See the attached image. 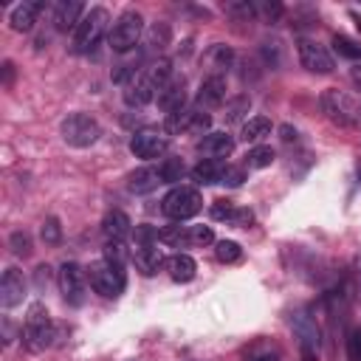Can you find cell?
<instances>
[{
    "label": "cell",
    "instance_id": "47",
    "mask_svg": "<svg viewBox=\"0 0 361 361\" xmlns=\"http://www.w3.org/2000/svg\"><path fill=\"white\" fill-rule=\"evenodd\" d=\"M248 361H276V355H274V353H262V355H257V358H248Z\"/></svg>",
    "mask_w": 361,
    "mask_h": 361
},
{
    "label": "cell",
    "instance_id": "19",
    "mask_svg": "<svg viewBox=\"0 0 361 361\" xmlns=\"http://www.w3.org/2000/svg\"><path fill=\"white\" fill-rule=\"evenodd\" d=\"M133 262H135V268H138L144 276H152V274L161 271V265H166V259H164L158 243H152V245H135Z\"/></svg>",
    "mask_w": 361,
    "mask_h": 361
},
{
    "label": "cell",
    "instance_id": "30",
    "mask_svg": "<svg viewBox=\"0 0 361 361\" xmlns=\"http://www.w3.org/2000/svg\"><path fill=\"white\" fill-rule=\"evenodd\" d=\"M214 257H217L220 262L231 265V262H240V259H243V248H240V243H234V240H220V243L214 245Z\"/></svg>",
    "mask_w": 361,
    "mask_h": 361
},
{
    "label": "cell",
    "instance_id": "43",
    "mask_svg": "<svg viewBox=\"0 0 361 361\" xmlns=\"http://www.w3.org/2000/svg\"><path fill=\"white\" fill-rule=\"evenodd\" d=\"M254 6H257V14L262 11V14H265L271 23H274V20L282 14V6H279V3H254Z\"/></svg>",
    "mask_w": 361,
    "mask_h": 361
},
{
    "label": "cell",
    "instance_id": "6",
    "mask_svg": "<svg viewBox=\"0 0 361 361\" xmlns=\"http://www.w3.org/2000/svg\"><path fill=\"white\" fill-rule=\"evenodd\" d=\"M200 209H203L200 192H197L195 186H183V183L175 186V189H169L166 197H164V203H161V212H164L169 220H175V223H183V220L195 217Z\"/></svg>",
    "mask_w": 361,
    "mask_h": 361
},
{
    "label": "cell",
    "instance_id": "18",
    "mask_svg": "<svg viewBox=\"0 0 361 361\" xmlns=\"http://www.w3.org/2000/svg\"><path fill=\"white\" fill-rule=\"evenodd\" d=\"M197 149L203 152V155H209V158H217V161H223V158H228L231 152H234V138L228 135V133H206L200 141H197Z\"/></svg>",
    "mask_w": 361,
    "mask_h": 361
},
{
    "label": "cell",
    "instance_id": "34",
    "mask_svg": "<svg viewBox=\"0 0 361 361\" xmlns=\"http://www.w3.org/2000/svg\"><path fill=\"white\" fill-rule=\"evenodd\" d=\"M248 110H251V99H248V96H237V99H231V102L226 104L223 118H226V121H240Z\"/></svg>",
    "mask_w": 361,
    "mask_h": 361
},
{
    "label": "cell",
    "instance_id": "46",
    "mask_svg": "<svg viewBox=\"0 0 361 361\" xmlns=\"http://www.w3.org/2000/svg\"><path fill=\"white\" fill-rule=\"evenodd\" d=\"M3 73H6V85H8L11 76H14V65H11V62H3Z\"/></svg>",
    "mask_w": 361,
    "mask_h": 361
},
{
    "label": "cell",
    "instance_id": "42",
    "mask_svg": "<svg viewBox=\"0 0 361 361\" xmlns=\"http://www.w3.org/2000/svg\"><path fill=\"white\" fill-rule=\"evenodd\" d=\"M251 223H254V212H251V209H237V212H234L231 226H237V228H248Z\"/></svg>",
    "mask_w": 361,
    "mask_h": 361
},
{
    "label": "cell",
    "instance_id": "40",
    "mask_svg": "<svg viewBox=\"0 0 361 361\" xmlns=\"http://www.w3.org/2000/svg\"><path fill=\"white\" fill-rule=\"evenodd\" d=\"M347 355H350V361H361V324L353 327L347 336Z\"/></svg>",
    "mask_w": 361,
    "mask_h": 361
},
{
    "label": "cell",
    "instance_id": "32",
    "mask_svg": "<svg viewBox=\"0 0 361 361\" xmlns=\"http://www.w3.org/2000/svg\"><path fill=\"white\" fill-rule=\"evenodd\" d=\"M158 240L169 245H189V226H166L158 228Z\"/></svg>",
    "mask_w": 361,
    "mask_h": 361
},
{
    "label": "cell",
    "instance_id": "24",
    "mask_svg": "<svg viewBox=\"0 0 361 361\" xmlns=\"http://www.w3.org/2000/svg\"><path fill=\"white\" fill-rule=\"evenodd\" d=\"M166 271L175 282H192L195 274H197V262L189 257V254H172L166 259Z\"/></svg>",
    "mask_w": 361,
    "mask_h": 361
},
{
    "label": "cell",
    "instance_id": "1",
    "mask_svg": "<svg viewBox=\"0 0 361 361\" xmlns=\"http://www.w3.org/2000/svg\"><path fill=\"white\" fill-rule=\"evenodd\" d=\"M319 107L333 124H338L344 130H361V102L355 96L338 90V87H327L319 96Z\"/></svg>",
    "mask_w": 361,
    "mask_h": 361
},
{
    "label": "cell",
    "instance_id": "36",
    "mask_svg": "<svg viewBox=\"0 0 361 361\" xmlns=\"http://www.w3.org/2000/svg\"><path fill=\"white\" fill-rule=\"evenodd\" d=\"M39 237H42L45 245H56V243L62 240V226H59V220H56V217H45L42 226H39Z\"/></svg>",
    "mask_w": 361,
    "mask_h": 361
},
{
    "label": "cell",
    "instance_id": "45",
    "mask_svg": "<svg viewBox=\"0 0 361 361\" xmlns=\"http://www.w3.org/2000/svg\"><path fill=\"white\" fill-rule=\"evenodd\" d=\"M279 133H282V138H285V141H293V138H296V130H293V127H288V124H285V127H279Z\"/></svg>",
    "mask_w": 361,
    "mask_h": 361
},
{
    "label": "cell",
    "instance_id": "33",
    "mask_svg": "<svg viewBox=\"0 0 361 361\" xmlns=\"http://www.w3.org/2000/svg\"><path fill=\"white\" fill-rule=\"evenodd\" d=\"M231 62H234V51L228 48V45H212V51H209V65L214 68V71H223V68H231Z\"/></svg>",
    "mask_w": 361,
    "mask_h": 361
},
{
    "label": "cell",
    "instance_id": "3",
    "mask_svg": "<svg viewBox=\"0 0 361 361\" xmlns=\"http://www.w3.org/2000/svg\"><path fill=\"white\" fill-rule=\"evenodd\" d=\"M87 274V282L96 293L107 296V299H116L124 293L127 288V274H124V265L118 262H107V259H99V262H90V268L85 271Z\"/></svg>",
    "mask_w": 361,
    "mask_h": 361
},
{
    "label": "cell",
    "instance_id": "22",
    "mask_svg": "<svg viewBox=\"0 0 361 361\" xmlns=\"http://www.w3.org/2000/svg\"><path fill=\"white\" fill-rule=\"evenodd\" d=\"M102 231H104L107 240H121L124 243L130 237V231H133V223L121 209H110L104 214V220H102Z\"/></svg>",
    "mask_w": 361,
    "mask_h": 361
},
{
    "label": "cell",
    "instance_id": "7",
    "mask_svg": "<svg viewBox=\"0 0 361 361\" xmlns=\"http://www.w3.org/2000/svg\"><path fill=\"white\" fill-rule=\"evenodd\" d=\"M141 34H144V17H141L135 8H127V11L113 23V28H110V34H107V42H110V48H113L116 54H127V51H133V48L138 45Z\"/></svg>",
    "mask_w": 361,
    "mask_h": 361
},
{
    "label": "cell",
    "instance_id": "10",
    "mask_svg": "<svg viewBox=\"0 0 361 361\" xmlns=\"http://www.w3.org/2000/svg\"><path fill=\"white\" fill-rule=\"evenodd\" d=\"M296 54H299L302 68L310 71V73H333V68H336L330 51H327L324 45H319L316 39H305V37H302V39L296 42Z\"/></svg>",
    "mask_w": 361,
    "mask_h": 361
},
{
    "label": "cell",
    "instance_id": "26",
    "mask_svg": "<svg viewBox=\"0 0 361 361\" xmlns=\"http://www.w3.org/2000/svg\"><path fill=\"white\" fill-rule=\"evenodd\" d=\"M172 42V28H169V23H152L149 25V31H147V48L149 51H164L166 45Z\"/></svg>",
    "mask_w": 361,
    "mask_h": 361
},
{
    "label": "cell",
    "instance_id": "37",
    "mask_svg": "<svg viewBox=\"0 0 361 361\" xmlns=\"http://www.w3.org/2000/svg\"><path fill=\"white\" fill-rule=\"evenodd\" d=\"M8 248H11V254L14 257H31V237L25 234V231H14L11 237H8Z\"/></svg>",
    "mask_w": 361,
    "mask_h": 361
},
{
    "label": "cell",
    "instance_id": "35",
    "mask_svg": "<svg viewBox=\"0 0 361 361\" xmlns=\"http://www.w3.org/2000/svg\"><path fill=\"white\" fill-rule=\"evenodd\" d=\"M234 212H237V206H234L231 200H226V197H217V200H212V206H209L212 220H226V223H231V220H234Z\"/></svg>",
    "mask_w": 361,
    "mask_h": 361
},
{
    "label": "cell",
    "instance_id": "16",
    "mask_svg": "<svg viewBox=\"0 0 361 361\" xmlns=\"http://www.w3.org/2000/svg\"><path fill=\"white\" fill-rule=\"evenodd\" d=\"M85 14L87 11H85V3L82 0H59L54 6V17L51 20H54V28L56 31H73Z\"/></svg>",
    "mask_w": 361,
    "mask_h": 361
},
{
    "label": "cell",
    "instance_id": "29",
    "mask_svg": "<svg viewBox=\"0 0 361 361\" xmlns=\"http://www.w3.org/2000/svg\"><path fill=\"white\" fill-rule=\"evenodd\" d=\"M183 172H186V166H183L180 158H166V161L158 164V175H161L164 183H178L183 178Z\"/></svg>",
    "mask_w": 361,
    "mask_h": 361
},
{
    "label": "cell",
    "instance_id": "2",
    "mask_svg": "<svg viewBox=\"0 0 361 361\" xmlns=\"http://www.w3.org/2000/svg\"><path fill=\"white\" fill-rule=\"evenodd\" d=\"M107 23H110L107 8H102V6L90 8V11H87V14L79 20V25L73 28V37H71V51H73V54H90V51L99 45V39L104 37Z\"/></svg>",
    "mask_w": 361,
    "mask_h": 361
},
{
    "label": "cell",
    "instance_id": "28",
    "mask_svg": "<svg viewBox=\"0 0 361 361\" xmlns=\"http://www.w3.org/2000/svg\"><path fill=\"white\" fill-rule=\"evenodd\" d=\"M274 149L271 147H265V144H259V147H254V149H248V155H245V164H248V169H265V166H271L274 164Z\"/></svg>",
    "mask_w": 361,
    "mask_h": 361
},
{
    "label": "cell",
    "instance_id": "13",
    "mask_svg": "<svg viewBox=\"0 0 361 361\" xmlns=\"http://www.w3.org/2000/svg\"><path fill=\"white\" fill-rule=\"evenodd\" d=\"M25 293H28V282H25L23 271L6 268V271H3V279H0V305H3L6 310H11V307L23 305Z\"/></svg>",
    "mask_w": 361,
    "mask_h": 361
},
{
    "label": "cell",
    "instance_id": "9",
    "mask_svg": "<svg viewBox=\"0 0 361 361\" xmlns=\"http://www.w3.org/2000/svg\"><path fill=\"white\" fill-rule=\"evenodd\" d=\"M85 279H87V274L76 262H62L59 265L56 282H59V293L68 305H73V307L85 305Z\"/></svg>",
    "mask_w": 361,
    "mask_h": 361
},
{
    "label": "cell",
    "instance_id": "20",
    "mask_svg": "<svg viewBox=\"0 0 361 361\" xmlns=\"http://www.w3.org/2000/svg\"><path fill=\"white\" fill-rule=\"evenodd\" d=\"M39 8H42V3H37V0H23V3H17V6L11 8V14H8L11 28H14V31H20V34L31 31V28H34V23H37Z\"/></svg>",
    "mask_w": 361,
    "mask_h": 361
},
{
    "label": "cell",
    "instance_id": "39",
    "mask_svg": "<svg viewBox=\"0 0 361 361\" xmlns=\"http://www.w3.org/2000/svg\"><path fill=\"white\" fill-rule=\"evenodd\" d=\"M214 243V231L209 226H189V245H209Z\"/></svg>",
    "mask_w": 361,
    "mask_h": 361
},
{
    "label": "cell",
    "instance_id": "12",
    "mask_svg": "<svg viewBox=\"0 0 361 361\" xmlns=\"http://www.w3.org/2000/svg\"><path fill=\"white\" fill-rule=\"evenodd\" d=\"M169 147V138L161 133V130H141L130 138V152L141 161H152V158H161Z\"/></svg>",
    "mask_w": 361,
    "mask_h": 361
},
{
    "label": "cell",
    "instance_id": "38",
    "mask_svg": "<svg viewBox=\"0 0 361 361\" xmlns=\"http://www.w3.org/2000/svg\"><path fill=\"white\" fill-rule=\"evenodd\" d=\"M104 259L124 265V259H127V245H124L121 240H107V243H104Z\"/></svg>",
    "mask_w": 361,
    "mask_h": 361
},
{
    "label": "cell",
    "instance_id": "15",
    "mask_svg": "<svg viewBox=\"0 0 361 361\" xmlns=\"http://www.w3.org/2000/svg\"><path fill=\"white\" fill-rule=\"evenodd\" d=\"M197 107L200 110H212V107H220L226 102V79L220 73H212L200 82L197 87V96H195Z\"/></svg>",
    "mask_w": 361,
    "mask_h": 361
},
{
    "label": "cell",
    "instance_id": "48",
    "mask_svg": "<svg viewBox=\"0 0 361 361\" xmlns=\"http://www.w3.org/2000/svg\"><path fill=\"white\" fill-rule=\"evenodd\" d=\"M358 178H361V169H358Z\"/></svg>",
    "mask_w": 361,
    "mask_h": 361
},
{
    "label": "cell",
    "instance_id": "23",
    "mask_svg": "<svg viewBox=\"0 0 361 361\" xmlns=\"http://www.w3.org/2000/svg\"><path fill=\"white\" fill-rule=\"evenodd\" d=\"M158 183H164V180H161L155 166H141V169L130 172V178H127V189L133 195H147V192L158 189Z\"/></svg>",
    "mask_w": 361,
    "mask_h": 361
},
{
    "label": "cell",
    "instance_id": "31",
    "mask_svg": "<svg viewBox=\"0 0 361 361\" xmlns=\"http://www.w3.org/2000/svg\"><path fill=\"white\" fill-rule=\"evenodd\" d=\"M223 11L234 20H254L257 17V6L248 3V0H231V3H223Z\"/></svg>",
    "mask_w": 361,
    "mask_h": 361
},
{
    "label": "cell",
    "instance_id": "27",
    "mask_svg": "<svg viewBox=\"0 0 361 361\" xmlns=\"http://www.w3.org/2000/svg\"><path fill=\"white\" fill-rule=\"evenodd\" d=\"M333 48H336L338 56H347V59L361 62V42L358 39L344 37V34H333Z\"/></svg>",
    "mask_w": 361,
    "mask_h": 361
},
{
    "label": "cell",
    "instance_id": "4",
    "mask_svg": "<svg viewBox=\"0 0 361 361\" xmlns=\"http://www.w3.org/2000/svg\"><path fill=\"white\" fill-rule=\"evenodd\" d=\"M56 338V327L48 316V310L42 305H31L28 316H25V327H23V341L31 353H42L54 344Z\"/></svg>",
    "mask_w": 361,
    "mask_h": 361
},
{
    "label": "cell",
    "instance_id": "8",
    "mask_svg": "<svg viewBox=\"0 0 361 361\" xmlns=\"http://www.w3.org/2000/svg\"><path fill=\"white\" fill-rule=\"evenodd\" d=\"M293 336L299 338V350H302V361H316L319 355V344H322V333H319V324H316V316L302 307L293 313Z\"/></svg>",
    "mask_w": 361,
    "mask_h": 361
},
{
    "label": "cell",
    "instance_id": "11",
    "mask_svg": "<svg viewBox=\"0 0 361 361\" xmlns=\"http://www.w3.org/2000/svg\"><path fill=\"white\" fill-rule=\"evenodd\" d=\"M209 127H212V116L200 107H195V110L183 107V110L166 116V130L169 133H200V135H206Z\"/></svg>",
    "mask_w": 361,
    "mask_h": 361
},
{
    "label": "cell",
    "instance_id": "21",
    "mask_svg": "<svg viewBox=\"0 0 361 361\" xmlns=\"http://www.w3.org/2000/svg\"><path fill=\"white\" fill-rule=\"evenodd\" d=\"M223 175H226V164L217 161V158H200V161L192 166V178H195V183H200V186L223 183Z\"/></svg>",
    "mask_w": 361,
    "mask_h": 361
},
{
    "label": "cell",
    "instance_id": "5",
    "mask_svg": "<svg viewBox=\"0 0 361 361\" xmlns=\"http://www.w3.org/2000/svg\"><path fill=\"white\" fill-rule=\"evenodd\" d=\"M59 133H62L65 144L79 147V149L93 147L102 138V127L90 113H68L62 118V124H59Z\"/></svg>",
    "mask_w": 361,
    "mask_h": 361
},
{
    "label": "cell",
    "instance_id": "25",
    "mask_svg": "<svg viewBox=\"0 0 361 361\" xmlns=\"http://www.w3.org/2000/svg\"><path fill=\"white\" fill-rule=\"evenodd\" d=\"M265 135H271V118H265V116L248 118V121L243 124V130H240V138H243L245 144H257V141H262Z\"/></svg>",
    "mask_w": 361,
    "mask_h": 361
},
{
    "label": "cell",
    "instance_id": "44",
    "mask_svg": "<svg viewBox=\"0 0 361 361\" xmlns=\"http://www.w3.org/2000/svg\"><path fill=\"white\" fill-rule=\"evenodd\" d=\"M350 79H353V85L361 90V62H358L355 68H350Z\"/></svg>",
    "mask_w": 361,
    "mask_h": 361
},
{
    "label": "cell",
    "instance_id": "41",
    "mask_svg": "<svg viewBox=\"0 0 361 361\" xmlns=\"http://www.w3.org/2000/svg\"><path fill=\"white\" fill-rule=\"evenodd\" d=\"M243 180H245V169L243 166H226V175H223L226 186H240Z\"/></svg>",
    "mask_w": 361,
    "mask_h": 361
},
{
    "label": "cell",
    "instance_id": "14",
    "mask_svg": "<svg viewBox=\"0 0 361 361\" xmlns=\"http://www.w3.org/2000/svg\"><path fill=\"white\" fill-rule=\"evenodd\" d=\"M155 102H158V107H161L166 116L183 110V104H186V82H183V76H172V79L158 90Z\"/></svg>",
    "mask_w": 361,
    "mask_h": 361
},
{
    "label": "cell",
    "instance_id": "17",
    "mask_svg": "<svg viewBox=\"0 0 361 361\" xmlns=\"http://www.w3.org/2000/svg\"><path fill=\"white\" fill-rule=\"evenodd\" d=\"M155 96H158V87L152 85V79L147 76V71H144L141 76H135V79H130V82H127L124 102H127L130 107H144V104L155 102Z\"/></svg>",
    "mask_w": 361,
    "mask_h": 361
}]
</instances>
